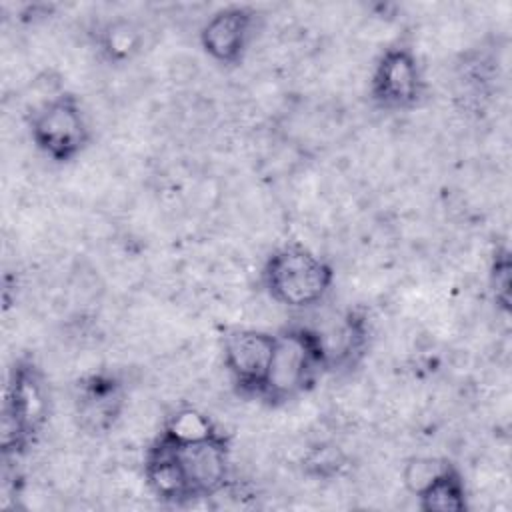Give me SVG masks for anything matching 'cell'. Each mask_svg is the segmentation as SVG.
I'll return each instance as SVG.
<instances>
[{
  "mask_svg": "<svg viewBox=\"0 0 512 512\" xmlns=\"http://www.w3.org/2000/svg\"><path fill=\"white\" fill-rule=\"evenodd\" d=\"M258 20V10L246 4L218 8L200 28L202 52L220 66H238L256 38Z\"/></svg>",
  "mask_w": 512,
  "mask_h": 512,
  "instance_id": "ba28073f",
  "label": "cell"
},
{
  "mask_svg": "<svg viewBox=\"0 0 512 512\" xmlns=\"http://www.w3.org/2000/svg\"><path fill=\"white\" fill-rule=\"evenodd\" d=\"M424 70L408 44L388 46L376 60L370 76V100L384 112H408L424 96Z\"/></svg>",
  "mask_w": 512,
  "mask_h": 512,
  "instance_id": "8992f818",
  "label": "cell"
},
{
  "mask_svg": "<svg viewBox=\"0 0 512 512\" xmlns=\"http://www.w3.org/2000/svg\"><path fill=\"white\" fill-rule=\"evenodd\" d=\"M218 430L220 428L208 414H204L202 410H198L194 406H182L166 418L160 432L172 440L190 442V440L206 438Z\"/></svg>",
  "mask_w": 512,
  "mask_h": 512,
  "instance_id": "4fadbf2b",
  "label": "cell"
},
{
  "mask_svg": "<svg viewBox=\"0 0 512 512\" xmlns=\"http://www.w3.org/2000/svg\"><path fill=\"white\" fill-rule=\"evenodd\" d=\"M334 268L304 244L288 242L274 248L260 272V282L270 300L288 310L320 306L334 286Z\"/></svg>",
  "mask_w": 512,
  "mask_h": 512,
  "instance_id": "7a4b0ae2",
  "label": "cell"
},
{
  "mask_svg": "<svg viewBox=\"0 0 512 512\" xmlns=\"http://www.w3.org/2000/svg\"><path fill=\"white\" fill-rule=\"evenodd\" d=\"M28 134L36 150L56 164L74 162L92 140L86 110L72 92H58L42 100L28 118Z\"/></svg>",
  "mask_w": 512,
  "mask_h": 512,
  "instance_id": "277c9868",
  "label": "cell"
},
{
  "mask_svg": "<svg viewBox=\"0 0 512 512\" xmlns=\"http://www.w3.org/2000/svg\"><path fill=\"white\" fill-rule=\"evenodd\" d=\"M444 458H410L404 464V486L410 494H416L440 468Z\"/></svg>",
  "mask_w": 512,
  "mask_h": 512,
  "instance_id": "9a60e30c",
  "label": "cell"
},
{
  "mask_svg": "<svg viewBox=\"0 0 512 512\" xmlns=\"http://www.w3.org/2000/svg\"><path fill=\"white\" fill-rule=\"evenodd\" d=\"M158 438L170 448L192 502L218 496L228 488L232 476V444L228 434L218 430L206 438L182 442L158 432Z\"/></svg>",
  "mask_w": 512,
  "mask_h": 512,
  "instance_id": "5b68a950",
  "label": "cell"
},
{
  "mask_svg": "<svg viewBox=\"0 0 512 512\" xmlns=\"http://www.w3.org/2000/svg\"><path fill=\"white\" fill-rule=\"evenodd\" d=\"M330 370L322 334L314 326L294 324L276 332V344L260 402L284 406L308 394Z\"/></svg>",
  "mask_w": 512,
  "mask_h": 512,
  "instance_id": "6da1fadb",
  "label": "cell"
},
{
  "mask_svg": "<svg viewBox=\"0 0 512 512\" xmlns=\"http://www.w3.org/2000/svg\"><path fill=\"white\" fill-rule=\"evenodd\" d=\"M276 332L234 328L222 340L224 368L234 388L248 398H260L272 362Z\"/></svg>",
  "mask_w": 512,
  "mask_h": 512,
  "instance_id": "52a82bcc",
  "label": "cell"
},
{
  "mask_svg": "<svg viewBox=\"0 0 512 512\" xmlns=\"http://www.w3.org/2000/svg\"><path fill=\"white\" fill-rule=\"evenodd\" d=\"M126 404L124 382L108 370L90 372L76 382L74 414L90 434H106L118 422Z\"/></svg>",
  "mask_w": 512,
  "mask_h": 512,
  "instance_id": "9c48e42d",
  "label": "cell"
},
{
  "mask_svg": "<svg viewBox=\"0 0 512 512\" xmlns=\"http://www.w3.org/2000/svg\"><path fill=\"white\" fill-rule=\"evenodd\" d=\"M50 416V388L40 366L22 356L10 368L4 404L0 446L4 458L22 456L42 434Z\"/></svg>",
  "mask_w": 512,
  "mask_h": 512,
  "instance_id": "3957f363",
  "label": "cell"
},
{
  "mask_svg": "<svg viewBox=\"0 0 512 512\" xmlns=\"http://www.w3.org/2000/svg\"><path fill=\"white\" fill-rule=\"evenodd\" d=\"M142 46V32L130 20L118 18L108 22L98 34L100 52L114 64L130 60Z\"/></svg>",
  "mask_w": 512,
  "mask_h": 512,
  "instance_id": "7c38bea8",
  "label": "cell"
},
{
  "mask_svg": "<svg viewBox=\"0 0 512 512\" xmlns=\"http://www.w3.org/2000/svg\"><path fill=\"white\" fill-rule=\"evenodd\" d=\"M510 284H512L510 252L506 246H498L492 252V260L488 268V288H490L494 306L504 314L510 312Z\"/></svg>",
  "mask_w": 512,
  "mask_h": 512,
  "instance_id": "5bb4252c",
  "label": "cell"
},
{
  "mask_svg": "<svg viewBox=\"0 0 512 512\" xmlns=\"http://www.w3.org/2000/svg\"><path fill=\"white\" fill-rule=\"evenodd\" d=\"M368 332V318L358 310L344 312L334 328L320 330L330 370L352 368L366 354Z\"/></svg>",
  "mask_w": 512,
  "mask_h": 512,
  "instance_id": "30bf717a",
  "label": "cell"
},
{
  "mask_svg": "<svg viewBox=\"0 0 512 512\" xmlns=\"http://www.w3.org/2000/svg\"><path fill=\"white\" fill-rule=\"evenodd\" d=\"M420 510L424 512H466L468 510V488L462 470L442 460L438 472L414 494Z\"/></svg>",
  "mask_w": 512,
  "mask_h": 512,
  "instance_id": "8fae6325",
  "label": "cell"
}]
</instances>
